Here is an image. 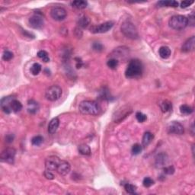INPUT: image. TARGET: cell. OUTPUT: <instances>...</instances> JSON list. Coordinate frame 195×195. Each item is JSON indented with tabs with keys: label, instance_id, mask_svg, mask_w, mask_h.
Masks as SVG:
<instances>
[{
	"label": "cell",
	"instance_id": "4316f807",
	"mask_svg": "<svg viewBox=\"0 0 195 195\" xmlns=\"http://www.w3.org/2000/svg\"><path fill=\"white\" fill-rule=\"evenodd\" d=\"M107 65H108V66L110 69H115L118 66L119 61L117 59H115V58H111V59H108V62H107Z\"/></svg>",
	"mask_w": 195,
	"mask_h": 195
},
{
	"label": "cell",
	"instance_id": "2e32d148",
	"mask_svg": "<svg viewBox=\"0 0 195 195\" xmlns=\"http://www.w3.org/2000/svg\"><path fill=\"white\" fill-rule=\"evenodd\" d=\"M28 111L30 114H35L37 113L38 109H39V105H38V102L34 101V100H29L28 102Z\"/></svg>",
	"mask_w": 195,
	"mask_h": 195
},
{
	"label": "cell",
	"instance_id": "d6986e66",
	"mask_svg": "<svg viewBox=\"0 0 195 195\" xmlns=\"http://www.w3.org/2000/svg\"><path fill=\"white\" fill-rule=\"evenodd\" d=\"M90 24V18L85 15L81 16L78 20V25L82 28H85Z\"/></svg>",
	"mask_w": 195,
	"mask_h": 195
},
{
	"label": "cell",
	"instance_id": "277c9868",
	"mask_svg": "<svg viewBox=\"0 0 195 195\" xmlns=\"http://www.w3.org/2000/svg\"><path fill=\"white\" fill-rule=\"evenodd\" d=\"M121 31L126 38L130 39L135 40L139 38V34L136 28L135 27L134 24L130 22H125L121 25Z\"/></svg>",
	"mask_w": 195,
	"mask_h": 195
},
{
	"label": "cell",
	"instance_id": "9c48e42d",
	"mask_svg": "<svg viewBox=\"0 0 195 195\" xmlns=\"http://www.w3.org/2000/svg\"><path fill=\"white\" fill-rule=\"evenodd\" d=\"M114 24H115V22H106L105 23H102L98 26H92L91 28L90 31L92 33H94V34H97V33H106L108 32V31H110V29L113 28Z\"/></svg>",
	"mask_w": 195,
	"mask_h": 195
},
{
	"label": "cell",
	"instance_id": "836d02e7",
	"mask_svg": "<svg viewBox=\"0 0 195 195\" xmlns=\"http://www.w3.org/2000/svg\"><path fill=\"white\" fill-rule=\"evenodd\" d=\"M143 184L145 187H151L152 185H153L154 181L152 180V178H149V177H146V178H145L143 179Z\"/></svg>",
	"mask_w": 195,
	"mask_h": 195
},
{
	"label": "cell",
	"instance_id": "8fae6325",
	"mask_svg": "<svg viewBox=\"0 0 195 195\" xmlns=\"http://www.w3.org/2000/svg\"><path fill=\"white\" fill-rule=\"evenodd\" d=\"M167 131H168V133L177 135H182L184 133V126L177 121H172L171 124H168Z\"/></svg>",
	"mask_w": 195,
	"mask_h": 195
},
{
	"label": "cell",
	"instance_id": "cb8c5ba5",
	"mask_svg": "<svg viewBox=\"0 0 195 195\" xmlns=\"http://www.w3.org/2000/svg\"><path fill=\"white\" fill-rule=\"evenodd\" d=\"M87 2L82 1V0H78V1H73L72 3V6L73 8H77V9H84L87 7Z\"/></svg>",
	"mask_w": 195,
	"mask_h": 195
},
{
	"label": "cell",
	"instance_id": "e0dca14e",
	"mask_svg": "<svg viewBox=\"0 0 195 195\" xmlns=\"http://www.w3.org/2000/svg\"><path fill=\"white\" fill-rule=\"evenodd\" d=\"M171 50L168 47L163 46L161 47L159 50V56L162 58V59H168V57L171 56Z\"/></svg>",
	"mask_w": 195,
	"mask_h": 195
},
{
	"label": "cell",
	"instance_id": "7402d4cb",
	"mask_svg": "<svg viewBox=\"0 0 195 195\" xmlns=\"http://www.w3.org/2000/svg\"><path fill=\"white\" fill-rule=\"evenodd\" d=\"M159 7H173L176 8L178 6V3L176 1H160L157 3Z\"/></svg>",
	"mask_w": 195,
	"mask_h": 195
},
{
	"label": "cell",
	"instance_id": "74e56055",
	"mask_svg": "<svg viewBox=\"0 0 195 195\" xmlns=\"http://www.w3.org/2000/svg\"><path fill=\"white\" fill-rule=\"evenodd\" d=\"M193 3H194V1H183L181 3V7L182 8H186L191 6V5H192Z\"/></svg>",
	"mask_w": 195,
	"mask_h": 195
},
{
	"label": "cell",
	"instance_id": "603a6c76",
	"mask_svg": "<svg viewBox=\"0 0 195 195\" xmlns=\"http://www.w3.org/2000/svg\"><path fill=\"white\" fill-rule=\"evenodd\" d=\"M160 108L163 113H166V112H168V111H170V110H172V105L169 101L166 100V101H163L160 104Z\"/></svg>",
	"mask_w": 195,
	"mask_h": 195
},
{
	"label": "cell",
	"instance_id": "60d3db41",
	"mask_svg": "<svg viewBox=\"0 0 195 195\" xmlns=\"http://www.w3.org/2000/svg\"><path fill=\"white\" fill-rule=\"evenodd\" d=\"M14 140V136L12 134H9V135H7V136H6V141L7 142V143H12V141H13Z\"/></svg>",
	"mask_w": 195,
	"mask_h": 195
},
{
	"label": "cell",
	"instance_id": "4fadbf2b",
	"mask_svg": "<svg viewBox=\"0 0 195 195\" xmlns=\"http://www.w3.org/2000/svg\"><path fill=\"white\" fill-rule=\"evenodd\" d=\"M195 47V38L194 36H192L191 38L187 39L184 42L183 46L182 47V52L189 53L193 51Z\"/></svg>",
	"mask_w": 195,
	"mask_h": 195
},
{
	"label": "cell",
	"instance_id": "9a60e30c",
	"mask_svg": "<svg viewBox=\"0 0 195 195\" xmlns=\"http://www.w3.org/2000/svg\"><path fill=\"white\" fill-rule=\"evenodd\" d=\"M59 125V120L58 117L52 119L48 124V132L50 134H54L57 131Z\"/></svg>",
	"mask_w": 195,
	"mask_h": 195
},
{
	"label": "cell",
	"instance_id": "f35d334b",
	"mask_svg": "<svg viewBox=\"0 0 195 195\" xmlns=\"http://www.w3.org/2000/svg\"><path fill=\"white\" fill-rule=\"evenodd\" d=\"M187 22H188L189 24L194 25V14H191V15H190L188 18H187Z\"/></svg>",
	"mask_w": 195,
	"mask_h": 195
},
{
	"label": "cell",
	"instance_id": "484cf974",
	"mask_svg": "<svg viewBox=\"0 0 195 195\" xmlns=\"http://www.w3.org/2000/svg\"><path fill=\"white\" fill-rule=\"evenodd\" d=\"M38 57L40 59H42L44 63H48L50 61V57H49L48 54L45 50H40V51H38Z\"/></svg>",
	"mask_w": 195,
	"mask_h": 195
},
{
	"label": "cell",
	"instance_id": "d6a6232c",
	"mask_svg": "<svg viewBox=\"0 0 195 195\" xmlns=\"http://www.w3.org/2000/svg\"><path fill=\"white\" fill-rule=\"evenodd\" d=\"M136 118L140 123H143L146 121L147 117L146 115H144L142 112H137V113L136 114Z\"/></svg>",
	"mask_w": 195,
	"mask_h": 195
},
{
	"label": "cell",
	"instance_id": "ab89813d",
	"mask_svg": "<svg viewBox=\"0 0 195 195\" xmlns=\"http://www.w3.org/2000/svg\"><path fill=\"white\" fill-rule=\"evenodd\" d=\"M75 60L76 61V67L77 69H80L82 66H83V63H82V59L80 58H75Z\"/></svg>",
	"mask_w": 195,
	"mask_h": 195
},
{
	"label": "cell",
	"instance_id": "5bb4252c",
	"mask_svg": "<svg viewBox=\"0 0 195 195\" xmlns=\"http://www.w3.org/2000/svg\"><path fill=\"white\" fill-rule=\"evenodd\" d=\"M168 162V156L166 154L161 153L159 154L156 157V166L157 168H162L166 166V164Z\"/></svg>",
	"mask_w": 195,
	"mask_h": 195
},
{
	"label": "cell",
	"instance_id": "7a4b0ae2",
	"mask_svg": "<svg viewBox=\"0 0 195 195\" xmlns=\"http://www.w3.org/2000/svg\"><path fill=\"white\" fill-rule=\"evenodd\" d=\"M79 110L82 115H97L99 114V105L94 101H83L80 103Z\"/></svg>",
	"mask_w": 195,
	"mask_h": 195
},
{
	"label": "cell",
	"instance_id": "1f68e13d",
	"mask_svg": "<svg viewBox=\"0 0 195 195\" xmlns=\"http://www.w3.org/2000/svg\"><path fill=\"white\" fill-rule=\"evenodd\" d=\"M44 139L41 136H36L32 138L31 140V143L34 146H40V144L43 143Z\"/></svg>",
	"mask_w": 195,
	"mask_h": 195
},
{
	"label": "cell",
	"instance_id": "6da1fadb",
	"mask_svg": "<svg viewBox=\"0 0 195 195\" xmlns=\"http://www.w3.org/2000/svg\"><path fill=\"white\" fill-rule=\"evenodd\" d=\"M143 63L139 59H132L130 61L125 71L126 78L133 79L140 77L143 74Z\"/></svg>",
	"mask_w": 195,
	"mask_h": 195
},
{
	"label": "cell",
	"instance_id": "d590c367",
	"mask_svg": "<svg viewBox=\"0 0 195 195\" xmlns=\"http://www.w3.org/2000/svg\"><path fill=\"white\" fill-rule=\"evenodd\" d=\"M92 48H93V50H95V51L100 52V51H102L104 47H103V45L101 44L98 43V42H95V43L93 44Z\"/></svg>",
	"mask_w": 195,
	"mask_h": 195
},
{
	"label": "cell",
	"instance_id": "e575fe53",
	"mask_svg": "<svg viewBox=\"0 0 195 195\" xmlns=\"http://www.w3.org/2000/svg\"><path fill=\"white\" fill-rule=\"evenodd\" d=\"M163 171H164V173L166 174V175H172L175 172V168L172 166H166L163 168Z\"/></svg>",
	"mask_w": 195,
	"mask_h": 195
},
{
	"label": "cell",
	"instance_id": "ffe728a7",
	"mask_svg": "<svg viewBox=\"0 0 195 195\" xmlns=\"http://www.w3.org/2000/svg\"><path fill=\"white\" fill-rule=\"evenodd\" d=\"M78 151L81 155L83 156H90L91 153H92L90 147L86 144H81V145L79 146Z\"/></svg>",
	"mask_w": 195,
	"mask_h": 195
},
{
	"label": "cell",
	"instance_id": "ac0fdd59",
	"mask_svg": "<svg viewBox=\"0 0 195 195\" xmlns=\"http://www.w3.org/2000/svg\"><path fill=\"white\" fill-rule=\"evenodd\" d=\"M154 136L152 133H151L150 132H146L143 134V140H142V143H143V146H148L150 144L152 140H153Z\"/></svg>",
	"mask_w": 195,
	"mask_h": 195
},
{
	"label": "cell",
	"instance_id": "f1b7e54d",
	"mask_svg": "<svg viewBox=\"0 0 195 195\" xmlns=\"http://www.w3.org/2000/svg\"><path fill=\"white\" fill-rule=\"evenodd\" d=\"M142 149H143V148H142V146L138 143H136L132 146V149H131V151H132L133 155L136 156V155H139V154L142 152Z\"/></svg>",
	"mask_w": 195,
	"mask_h": 195
},
{
	"label": "cell",
	"instance_id": "5b68a950",
	"mask_svg": "<svg viewBox=\"0 0 195 195\" xmlns=\"http://www.w3.org/2000/svg\"><path fill=\"white\" fill-rule=\"evenodd\" d=\"M62 89L59 85H51L45 92V97L48 101H56L62 96Z\"/></svg>",
	"mask_w": 195,
	"mask_h": 195
},
{
	"label": "cell",
	"instance_id": "30bf717a",
	"mask_svg": "<svg viewBox=\"0 0 195 195\" xmlns=\"http://www.w3.org/2000/svg\"><path fill=\"white\" fill-rule=\"evenodd\" d=\"M50 15L54 20L56 21H62L66 18L67 15V12L63 8L61 7H56L52 8L50 11Z\"/></svg>",
	"mask_w": 195,
	"mask_h": 195
},
{
	"label": "cell",
	"instance_id": "7c38bea8",
	"mask_svg": "<svg viewBox=\"0 0 195 195\" xmlns=\"http://www.w3.org/2000/svg\"><path fill=\"white\" fill-rule=\"evenodd\" d=\"M70 169H71V166L68 162L61 160L59 162V166L57 167V172L59 175H62V176H65V175H68L69 173Z\"/></svg>",
	"mask_w": 195,
	"mask_h": 195
},
{
	"label": "cell",
	"instance_id": "8992f818",
	"mask_svg": "<svg viewBox=\"0 0 195 195\" xmlns=\"http://www.w3.org/2000/svg\"><path fill=\"white\" fill-rule=\"evenodd\" d=\"M28 23L29 25L31 26L32 28L34 29L42 28L44 26V24L42 14H40V12H36L34 15H33L28 20Z\"/></svg>",
	"mask_w": 195,
	"mask_h": 195
},
{
	"label": "cell",
	"instance_id": "ba28073f",
	"mask_svg": "<svg viewBox=\"0 0 195 195\" xmlns=\"http://www.w3.org/2000/svg\"><path fill=\"white\" fill-rule=\"evenodd\" d=\"M60 159L55 156H50L45 160V169L47 171H57V167L60 162Z\"/></svg>",
	"mask_w": 195,
	"mask_h": 195
},
{
	"label": "cell",
	"instance_id": "52a82bcc",
	"mask_svg": "<svg viewBox=\"0 0 195 195\" xmlns=\"http://www.w3.org/2000/svg\"><path fill=\"white\" fill-rule=\"evenodd\" d=\"M16 155V150L14 148H7L3 151L0 156V159H1L2 162H5L9 163V164H12L15 161V157Z\"/></svg>",
	"mask_w": 195,
	"mask_h": 195
},
{
	"label": "cell",
	"instance_id": "3957f363",
	"mask_svg": "<svg viewBox=\"0 0 195 195\" xmlns=\"http://www.w3.org/2000/svg\"><path fill=\"white\" fill-rule=\"evenodd\" d=\"M168 24L172 29L176 31L183 30L188 25L187 18L184 15H174L168 21Z\"/></svg>",
	"mask_w": 195,
	"mask_h": 195
},
{
	"label": "cell",
	"instance_id": "f546056e",
	"mask_svg": "<svg viewBox=\"0 0 195 195\" xmlns=\"http://www.w3.org/2000/svg\"><path fill=\"white\" fill-rule=\"evenodd\" d=\"M124 188H125L126 191L129 194H134L135 191H136V187L133 184L126 183V184H124Z\"/></svg>",
	"mask_w": 195,
	"mask_h": 195
},
{
	"label": "cell",
	"instance_id": "44dd1931",
	"mask_svg": "<svg viewBox=\"0 0 195 195\" xmlns=\"http://www.w3.org/2000/svg\"><path fill=\"white\" fill-rule=\"evenodd\" d=\"M10 108H11L12 111L15 112V113H18V112H19L22 109L23 106H22V103H21L20 101H18L16 99H14L13 101H12Z\"/></svg>",
	"mask_w": 195,
	"mask_h": 195
},
{
	"label": "cell",
	"instance_id": "d4e9b609",
	"mask_svg": "<svg viewBox=\"0 0 195 195\" xmlns=\"http://www.w3.org/2000/svg\"><path fill=\"white\" fill-rule=\"evenodd\" d=\"M30 71H31L32 75H38L40 73V71H41V66H40V64H39V63H35L31 66Z\"/></svg>",
	"mask_w": 195,
	"mask_h": 195
},
{
	"label": "cell",
	"instance_id": "83f0119b",
	"mask_svg": "<svg viewBox=\"0 0 195 195\" xmlns=\"http://www.w3.org/2000/svg\"><path fill=\"white\" fill-rule=\"evenodd\" d=\"M180 111L184 115H191V113H193V108L188 105H183L180 107Z\"/></svg>",
	"mask_w": 195,
	"mask_h": 195
},
{
	"label": "cell",
	"instance_id": "4dcf8cb0",
	"mask_svg": "<svg viewBox=\"0 0 195 195\" xmlns=\"http://www.w3.org/2000/svg\"><path fill=\"white\" fill-rule=\"evenodd\" d=\"M13 57H14L13 54H12L11 51H9V50H5L3 54V59H4L5 61L11 60Z\"/></svg>",
	"mask_w": 195,
	"mask_h": 195
},
{
	"label": "cell",
	"instance_id": "8d00e7d4",
	"mask_svg": "<svg viewBox=\"0 0 195 195\" xmlns=\"http://www.w3.org/2000/svg\"><path fill=\"white\" fill-rule=\"evenodd\" d=\"M44 175L47 179H49V180H53L54 179V175L53 173V172L51 171H47V170H45V172H44Z\"/></svg>",
	"mask_w": 195,
	"mask_h": 195
}]
</instances>
